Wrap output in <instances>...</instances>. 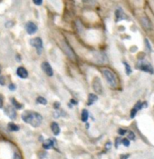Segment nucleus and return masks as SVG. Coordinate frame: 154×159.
Here are the masks:
<instances>
[{"mask_svg": "<svg viewBox=\"0 0 154 159\" xmlns=\"http://www.w3.org/2000/svg\"><path fill=\"white\" fill-rule=\"evenodd\" d=\"M22 119L26 124H30L32 127H37L42 124L43 117L38 113L26 110L22 114Z\"/></svg>", "mask_w": 154, "mask_h": 159, "instance_id": "obj_1", "label": "nucleus"}, {"mask_svg": "<svg viewBox=\"0 0 154 159\" xmlns=\"http://www.w3.org/2000/svg\"><path fill=\"white\" fill-rule=\"evenodd\" d=\"M102 74L106 79L107 83L109 84V86L112 88L117 87L118 81H117V77L114 75V73H112L110 69H104L102 70Z\"/></svg>", "mask_w": 154, "mask_h": 159, "instance_id": "obj_2", "label": "nucleus"}, {"mask_svg": "<svg viewBox=\"0 0 154 159\" xmlns=\"http://www.w3.org/2000/svg\"><path fill=\"white\" fill-rule=\"evenodd\" d=\"M137 67L141 71H144V72L150 73V74L154 73V69H153L152 66L150 63H148V62H145V61H141L140 63L137 65Z\"/></svg>", "mask_w": 154, "mask_h": 159, "instance_id": "obj_3", "label": "nucleus"}, {"mask_svg": "<svg viewBox=\"0 0 154 159\" xmlns=\"http://www.w3.org/2000/svg\"><path fill=\"white\" fill-rule=\"evenodd\" d=\"M30 45H32V47L36 48L38 54H41L42 49H43V41H42L41 38H40V37H36V38L31 39V40H30Z\"/></svg>", "mask_w": 154, "mask_h": 159, "instance_id": "obj_4", "label": "nucleus"}, {"mask_svg": "<svg viewBox=\"0 0 154 159\" xmlns=\"http://www.w3.org/2000/svg\"><path fill=\"white\" fill-rule=\"evenodd\" d=\"M93 88L96 93L102 94V83L101 80L98 77H95L93 81Z\"/></svg>", "mask_w": 154, "mask_h": 159, "instance_id": "obj_5", "label": "nucleus"}, {"mask_svg": "<svg viewBox=\"0 0 154 159\" xmlns=\"http://www.w3.org/2000/svg\"><path fill=\"white\" fill-rule=\"evenodd\" d=\"M141 26H143L144 29L146 30H152L153 29V25H152V23L151 21L149 19V18H141Z\"/></svg>", "mask_w": 154, "mask_h": 159, "instance_id": "obj_6", "label": "nucleus"}, {"mask_svg": "<svg viewBox=\"0 0 154 159\" xmlns=\"http://www.w3.org/2000/svg\"><path fill=\"white\" fill-rule=\"evenodd\" d=\"M42 69L44 70V72L48 76H53L54 72H53V68L50 66V64L48 62H43L42 63Z\"/></svg>", "mask_w": 154, "mask_h": 159, "instance_id": "obj_7", "label": "nucleus"}, {"mask_svg": "<svg viewBox=\"0 0 154 159\" xmlns=\"http://www.w3.org/2000/svg\"><path fill=\"white\" fill-rule=\"evenodd\" d=\"M26 30L29 35H33L37 31V26L34 22H28L26 25Z\"/></svg>", "mask_w": 154, "mask_h": 159, "instance_id": "obj_8", "label": "nucleus"}, {"mask_svg": "<svg viewBox=\"0 0 154 159\" xmlns=\"http://www.w3.org/2000/svg\"><path fill=\"white\" fill-rule=\"evenodd\" d=\"M5 113L7 114V115L8 116L9 118H11L12 120H14V119L16 118V113H15V110L13 106H7V108L5 109Z\"/></svg>", "mask_w": 154, "mask_h": 159, "instance_id": "obj_9", "label": "nucleus"}, {"mask_svg": "<svg viewBox=\"0 0 154 159\" xmlns=\"http://www.w3.org/2000/svg\"><path fill=\"white\" fill-rule=\"evenodd\" d=\"M16 74H17V76L20 77V78H27L28 76V72L27 70L26 69L25 67H23V66H19L17 68V70H16Z\"/></svg>", "mask_w": 154, "mask_h": 159, "instance_id": "obj_10", "label": "nucleus"}, {"mask_svg": "<svg viewBox=\"0 0 154 159\" xmlns=\"http://www.w3.org/2000/svg\"><path fill=\"white\" fill-rule=\"evenodd\" d=\"M54 142H55L54 139H51V138L44 140V143H43V147L45 150L52 148V147H54Z\"/></svg>", "mask_w": 154, "mask_h": 159, "instance_id": "obj_11", "label": "nucleus"}, {"mask_svg": "<svg viewBox=\"0 0 154 159\" xmlns=\"http://www.w3.org/2000/svg\"><path fill=\"white\" fill-rule=\"evenodd\" d=\"M115 16H116V21L122 20V19H124V18H127V16H125V14L122 12V9H117L116 12H115Z\"/></svg>", "mask_w": 154, "mask_h": 159, "instance_id": "obj_12", "label": "nucleus"}, {"mask_svg": "<svg viewBox=\"0 0 154 159\" xmlns=\"http://www.w3.org/2000/svg\"><path fill=\"white\" fill-rule=\"evenodd\" d=\"M51 128H52V131L54 135H58L60 134V127L57 123L53 122L52 124H51Z\"/></svg>", "mask_w": 154, "mask_h": 159, "instance_id": "obj_13", "label": "nucleus"}, {"mask_svg": "<svg viewBox=\"0 0 154 159\" xmlns=\"http://www.w3.org/2000/svg\"><path fill=\"white\" fill-rule=\"evenodd\" d=\"M97 99H98V97H97V95H94V94H90L89 96H88V102H87V105L88 106H91L93 105V103H95V102L97 101Z\"/></svg>", "mask_w": 154, "mask_h": 159, "instance_id": "obj_14", "label": "nucleus"}, {"mask_svg": "<svg viewBox=\"0 0 154 159\" xmlns=\"http://www.w3.org/2000/svg\"><path fill=\"white\" fill-rule=\"evenodd\" d=\"M7 127H8V129L10 130V131H13V132L18 131L19 130V127L17 126V124H14V123H9Z\"/></svg>", "mask_w": 154, "mask_h": 159, "instance_id": "obj_15", "label": "nucleus"}, {"mask_svg": "<svg viewBox=\"0 0 154 159\" xmlns=\"http://www.w3.org/2000/svg\"><path fill=\"white\" fill-rule=\"evenodd\" d=\"M88 117H89V112L86 109H83V111H82V121L86 122L88 120Z\"/></svg>", "mask_w": 154, "mask_h": 159, "instance_id": "obj_16", "label": "nucleus"}, {"mask_svg": "<svg viewBox=\"0 0 154 159\" xmlns=\"http://www.w3.org/2000/svg\"><path fill=\"white\" fill-rule=\"evenodd\" d=\"M11 102H12V104H13V106L15 107L16 109H22V107H23V105L22 104H20L19 102H17L16 101L15 98H11Z\"/></svg>", "mask_w": 154, "mask_h": 159, "instance_id": "obj_17", "label": "nucleus"}, {"mask_svg": "<svg viewBox=\"0 0 154 159\" xmlns=\"http://www.w3.org/2000/svg\"><path fill=\"white\" fill-rule=\"evenodd\" d=\"M36 103L37 104H41V105H46L47 104V100L44 97H42V96H38L36 98Z\"/></svg>", "mask_w": 154, "mask_h": 159, "instance_id": "obj_18", "label": "nucleus"}, {"mask_svg": "<svg viewBox=\"0 0 154 159\" xmlns=\"http://www.w3.org/2000/svg\"><path fill=\"white\" fill-rule=\"evenodd\" d=\"M123 65L125 66V71H126V75L130 76V74H132V67H130V65H128V63H126V62H123Z\"/></svg>", "mask_w": 154, "mask_h": 159, "instance_id": "obj_19", "label": "nucleus"}, {"mask_svg": "<svg viewBox=\"0 0 154 159\" xmlns=\"http://www.w3.org/2000/svg\"><path fill=\"white\" fill-rule=\"evenodd\" d=\"M144 43H145V47H146V49L149 51V52H151V44H150V41L148 40V38H145L144 39Z\"/></svg>", "mask_w": 154, "mask_h": 159, "instance_id": "obj_20", "label": "nucleus"}, {"mask_svg": "<svg viewBox=\"0 0 154 159\" xmlns=\"http://www.w3.org/2000/svg\"><path fill=\"white\" fill-rule=\"evenodd\" d=\"M135 138H136L135 134H134L132 131H129V132H128V139H129V140H132V141H134Z\"/></svg>", "mask_w": 154, "mask_h": 159, "instance_id": "obj_21", "label": "nucleus"}, {"mask_svg": "<svg viewBox=\"0 0 154 159\" xmlns=\"http://www.w3.org/2000/svg\"><path fill=\"white\" fill-rule=\"evenodd\" d=\"M134 108L137 110V111H139V110H141V108H142V103L141 101H138L136 103V105L134 106Z\"/></svg>", "mask_w": 154, "mask_h": 159, "instance_id": "obj_22", "label": "nucleus"}, {"mask_svg": "<svg viewBox=\"0 0 154 159\" xmlns=\"http://www.w3.org/2000/svg\"><path fill=\"white\" fill-rule=\"evenodd\" d=\"M122 145H123L124 146H126V147L130 146V140H129L128 138H123V139H122Z\"/></svg>", "mask_w": 154, "mask_h": 159, "instance_id": "obj_23", "label": "nucleus"}, {"mask_svg": "<svg viewBox=\"0 0 154 159\" xmlns=\"http://www.w3.org/2000/svg\"><path fill=\"white\" fill-rule=\"evenodd\" d=\"M137 112H138V111H137L134 108V107H133V108L132 109V111H130V118H134L135 116H136V114H137Z\"/></svg>", "mask_w": 154, "mask_h": 159, "instance_id": "obj_24", "label": "nucleus"}, {"mask_svg": "<svg viewBox=\"0 0 154 159\" xmlns=\"http://www.w3.org/2000/svg\"><path fill=\"white\" fill-rule=\"evenodd\" d=\"M126 130H124V129H122V128H120L119 130H118V134L120 135H124L125 134H126Z\"/></svg>", "mask_w": 154, "mask_h": 159, "instance_id": "obj_25", "label": "nucleus"}, {"mask_svg": "<svg viewBox=\"0 0 154 159\" xmlns=\"http://www.w3.org/2000/svg\"><path fill=\"white\" fill-rule=\"evenodd\" d=\"M121 142H122V140H121V138H120V137H117L115 139V147H116V148H118V147H119V145H120Z\"/></svg>", "mask_w": 154, "mask_h": 159, "instance_id": "obj_26", "label": "nucleus"}, {"mask_svg": "<svg viewBox=\"0 0 154 159\" xmlns=\"http://www.w3.org/2000/svg\"><path fill=\"white\" fill-rule=\"evenodd\" d=\"M5 76H0V85H1V86H5Z\"/></svg>", "mask_w": 154, "mask_h": 159, "instance_id": "obj_27", "label": "nucleus"}, {"mask_svg": "<svg viewBox=\"0 0 154 159\" xmlns=\"http://www.w3.org/2000/svg\"><path fill=\"white\" fill-rule=\"evenodd\" d=\"M8 88H9L11 91H14V90L16 89V86H15V84H10L9 86H8Z\"/></svg>", "mask_w": 154, "mask_h": 159, "instance_id": "obj_28", "label": "nucleus"}, {"mask_svg": "<svg viewBox=\"0 0 154 159\" xmlns=\"http://www.w3.org/2000/svg\"><path fill=\"white\" fill-rule=\"evenodd\" d=\"M34 4H36L37 5H41L43 4V1L42 0H34Z\"/></svg>", "mask_w": 154, "mask_h": 159, "instance_id": "obj_29", "label": "nucleus"}, {"mask_svg": "<svg viewBox=\"0 0 154 159\" xmlns=\"http://www.w3.org/2000/svg\"><path fill=\"white\" fill-rule=\"evenodd\" d=\"M3 104H4V99H3V95H0V107L3 106Z\"/></svg>", "mask_w": 154, "mask_h": 159, "instance_id": "obj_30", "label": "nucleus"}, {"mask_svg": "<svg viewBox=\"0 0 154 159\" xmlns=\"http://www.w3.org/2000/svg\"><path fill=\"white\" fill-rule=\"evenodd\" d=\"M14 159H22L20 155L17 154V153H15V155H14Z\"/></svg>", "mask_w": 154, "mask_h": 159, "instance_id": "obj_31", "label": "nucleus"}, {"mask_svg": "<svg viewBox=\"0 0 154 159\" xmlns=\"http://www.w3.org/2000/svg\"><path fill=\"white\" fill-rule=\"evenodd\" d=\"M54 108L58 109L60 107V103H59V102H55V103L54 104Z\"/></svg>", "mask_w": 154, "mask_h": 159, "instance_id": "obj_32", "label": "nucleus"}, {"mask_svg": "<svg viewBox=\"0 0 154 159\" xmlns=\"http://www.w3.org/2000/svg\"><path fill=\"white\" fill-rule=\"evenodd\" d=\"M130 156V155H122L121 156V159H128Z\"/></svg>", "mask_w": 154, "mask_h": 159, "instance_id": "obj_33", "label": "nucleus"}, {"mask_svg": "<svg viewBox=\"0 0 154 159\" xmlns=\"http://www.w3.org/2000/svg\"><path fill=\"white\" fill-rule=\"evenodd\" d=\"M111 145H112L111 142H108V143L106 144V149H109V148H111Z\"/></svg>", "mask_w": 154, "mask_h": 159, "instance_id": "obj_34", "label": "nucleus"}, {"mask_svg": "<svg viewBox=\"0 0 154 159\" xmlns=\"http://www.w3.org/2000/svg\"><path fill=\"white\" fill-rule=\"evenodd\" d=\"M71 103H72V104H73V105H77V101L73 100V99H71Z\"/></svg>", "mask_w": 154, "mask_h": 159, "instance_id": "obj_35", "label": "nucleus"}, {"mask_svg": "<svg viewBox=\"0 0 154 159\" xmlns=\"http://www.w3.org/2000/svg\"><path fill=\"white\" fill-rule=\"evenodd\" d=\"M1 71H2V67H1V66H0V75H1Z\"/></svg>", "mask_w": 154, "mask_h": 159, "instance_id": "obj_36", "label": "nucleus"}]
</instances>
